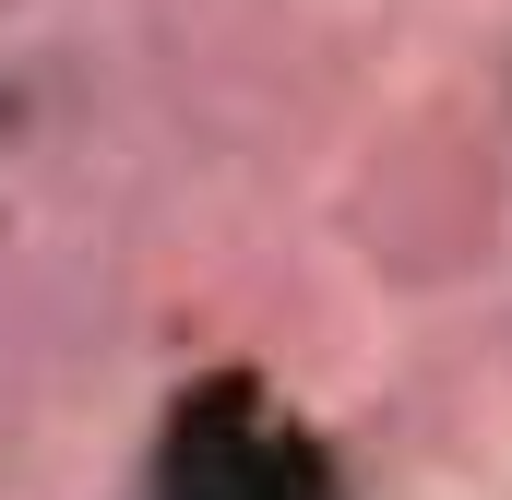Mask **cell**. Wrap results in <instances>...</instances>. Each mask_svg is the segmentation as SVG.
<instances>
[{"label":"cell","mask_w":512,"mask_h":500,"mask_svg":"<svg viewBox=\"0 0 512 500\" xmlns=\"http://www.w3.org/2000/svg\"><path fill=\"white\" fill-rule=\"evenodd\" d=\"M143 500H346L334 453L262 393L251 370H215L167 405V441L143 465Z\"/></svg>","instance_id":"obj_1"}]
</instances>
